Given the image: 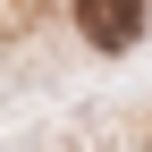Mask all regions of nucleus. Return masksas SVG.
I'll return each mask as SVG.
<instances>
[{
	"mask_svg": "<svg viewBox=\"0 0 152 152\" xmlns=\"http://www.w3.org/2000/svg\"><path fill=\"white\" fill-rule=\"evenodd\" d=\"M76 26L93 51H127L144 34V0H76Z\"/></svg>",
	"mask_w": 152,
	"mask_h": 152,
	"instance_id": "f257e3e1",
	"label": "nucleus"
}]
</instances>
